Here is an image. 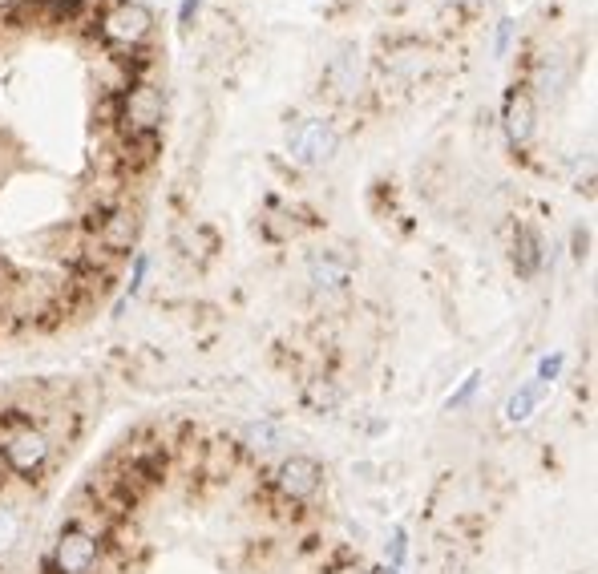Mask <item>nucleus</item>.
<instances>
[{"label": "nucleus", "mask_w": 598, "mask_h": 574, "mask_svg": "<svg viewBox=\"0 0 598 574\" xmlns=\"http://www.w3.org/2000/svg\"><path fill=\"white\" fill-rule=\"evenodd\" d=\"M198 5H203V0H182V5H178V21H182V25H190V21H194V13H198Z\"/></svg>", "instance_id": "18"}, {"label": "nucleus", "mask_w": 598, "mask_h": 574, "mask_svg": "<svg viewBox=\"0 0 598 574\" xmlns=\"http://www.w3.org/2000/svg\"><path fill=\"white\" fill-rule=\"evenodd\" d=\"M332 150H336V130L328 122H320V118L308 122L304 130L291 138V158L308 162V166H320L324 158H332Z\"/></svg>", "instance_id": "7"}, {"label": "nucleus", "mask_w": 598, "mask_h": 574, "mask_svg": "<svg viewBox=\"0 0 598 574\" xmlns=\"http://www.w3.org/2000/svg\"><path fill=\"white\" fill-rule=\"evenodd\" d=\"M510 41H514V21L506 17L502 25H497V37H493V49H497V57H502V53H510Z\"/></svg>", "instance_id": "16"}, {"label": "nucleus", "mask_w": 598, "mask_h": 574, "mask_svg": "<svg viewBox=\"0 0 598 574\" xmlns=\"http://www.w3.org/2000/svg\"><path fill=\"white\" fill-rule=\"evenodd\" d=\"M162 126V93L146 81L130 85L122 98V134H158Z\"/></svg>", "instance_id": "3"}, {"label": "nucleus", "mask_w": 598, "mask_h": 574, "mask_svg": "<svg viewBox=\"0 0 598 574\" xmlns=\"http://www.w3.org/2000/svg\"><path fill=\"white\" fill-rule=\"evenodd\" d=\"M344 279H348V259H336L332 251L312 259V283L316 287H344Z\"/></svg>", "instance_id": "9"}, {"label": "nucleus", "mask_w": 598, "mask_h": 574, "mask_svg": "<svg viewBox=\"0 0 598 574\" xmlns=\"http://www.w3.org/2000/svg\"><path fill=\"white\" fill-rule=\"evenodd\" d=\"M328 81H336L340 93H352V85H356V53H352V49L340 53V57L328 65Z\"/></svg>", "instance_id": "11"}, {"label": "nucleus", "mask_w": 598, "mask_h": 574, "mask_svg": "<svg viewBox=\"0 0 598 574\" xmlns=\"http://www.w3.org/2000/svg\"><path fill=\"white\" fill-rule=\"evenodd\" d=\"M102 554H106V542H102V538H97L93 530H85L81 522H69V526L57 534L49 570H53V574H89V570H97Z\"/></svg>", "instance_id": "1"}, {"label": "nucleus", "mask_w": 598, "mask_h": 574, "mask_svg": "<svg viewBox=\"0 0 598 574\" xmlns=\"http://www.w3.org/2000/svg\"><path fill=\"white\" fill-rule=\"evenodd\" d=\"M146 271H150V255H138L134 259V271H130V300L142 292V283H146Z\"/></svg>", "instance_id": "15"}, {"label": "nucleus", "mask_w": 598, "mask_h": 574, "mask_svg": "<svg viewBox=\"0 0 598 574\" xmlns=\"http://www.w3.org/2000/svg\"><path fill=\"white\" fill-rule=\"evenodd\" d=\"M85 9V0H45V17L49 21H77Z\"/></svg>", "instance_id": "12"}, {"label": "nucleus", "mask_w": 598, "mask_h": 574, "mask_svg": "<svg viewBox=\"0 0 598 574\" xmlns=\"http://www.w3.org/2000/svg\"><path fill=\"white\" fill-rule=\"evenodd\" d=\"M534 134V102L526 93H510L506 98V138L514 146H526Z\"/></svg>", "instance_id": "8"}, {"label": "nucleus", "mask_w": 598, "mask_h": 574, "mask_svg": "<svg viewBox=\"0 0 598 574\" xmlns=\"http://www.w3.org/2000/svg\"><path fill=\"white\" fill-rule=\"evenodd\" d=\"M562 364H566V356H562V352H554V356H546V360L538 364V380H542V385H550V380H558Z\"/></svg>", "instance_id": "14"}, {"label": "nucleus", "mask_w": 598, "mask_h": 574, "mask_svg": "<svg viewBox=\"0 0 598 574\" xmlns=\"http://www.w3.org/2000/svg\"><path fill=\"white\" fill-rule=\"evenodd\" d=\"M89 235L102 243L110 255H126L134 247V235H138V215L126 211V207H114V211H106L102 219H97V227Z\"/></svg>", "instance_id": "6"}, {"label": "nucleus", "mask_w": 598, "mask_h": 574, "mask_svg": "<svg viewBox=\"0 0 598 574\" xmlns=\"http://www.w3.org/2000/svg\"><path fill=\"white\" fill-rule=\"evenodd\" d=\"M17 5H21V0H0V13H13Z\"/></svg>", "instance_id": "19"}, {"label": "nucleus", "mask_w": 598, "mask_h": 574, "mask_svg": "<svg viewBox=\"0 0 598 574\" xmlns=\"http://www.w3.org/2000/svg\"><path fill=\"white\" fill-rule=\"evenodd\" d=\"M275 490L295 506H308L320 494V465L308 457H287L275 473Z\"/></svg>", "instance_id": "5"}, {"label": "nucleus", "mask_w": 598, "mask_h": 574, "mask_svg": "<svg viewBox=\"0 0 598 574\" xmlns=\"http://www.w3.org/2000/svg\"><path fill=\"white\" fill-rule=\"evenodd\" d=\"M530 409H534V393H518V397H510L506 417H510V421H526V417H530Z\"/></svg>", "instance_id": "13"}, {"label": "nucleus", "mask_w": 598, "mask_h": 574, "mask_svg": "<svg viewBox=\"0 0 598 574\" xmlns=\"http://www.w3.org/2000/svg\"><path fill=\"white\" fill-rule=\"evenodd\" d=\"M473 393H477V372H473V376L465 380V385H461V393H453V397H449V409H461V405H465Z\"/></svg>", "instance_id": "17"}, {"label": "nucleus", "mask_w": 598, "mask_h": 574, "mask_svg": "<svg viewBox=\"0 0 598 574\" xmlns=\"http://www.w3.org/2000/svg\"><path fill=\"white\" fill-rule=\"evenodd\" d=\"M514 263H518V275H534L538 263H542V247H538V235L534 231H518V243H514Z\"/></svg>", "instance_id": "10"}, {"label": "nucleus", "mask_w": 598, "mask_h": 574, "mask_svg": "<svg viewBox=\"0 0 598 574\" xmlns=\"http://www.w3.org/2000/svg\"><path fill=\"white\" fill-rule=\"evenodd\" d=\"M49 457H53V441L41 425H21L0 441V461H5L9 473H21V477L41 473L49 465Z\"/></svg>", "instance_id": "2"}, {"label": "nucleus", "mask_w": 598, "mask_h": 574, "mask_svg": "<svg viewBox=\"0 0 598 574\" xmlns=\"http://www.w3.org/2000/svg\"><path fill=\"white\" fill-rule=\"evenodd\" d=\"M445 5H461V0H445Z\"/></svg>", "instance_id": "20"}, {"label": "nucleus", "mask_w": 598, "mask_h": 574, "mask_svg": "<svg viewBox=\"0 0 598 574\" xmlns=\"http://www.w3.org/2000/svg\"><path fill=\"white\" fill-rule=\"evenodd\" d=\"M150 29H154V21H150V13L142 9V5H114L106 17H102V37L106 41H114V45H122V49H134V45H142L146 37H150Z\"/></svg>", "instance_id": "4"}]
</instances>
